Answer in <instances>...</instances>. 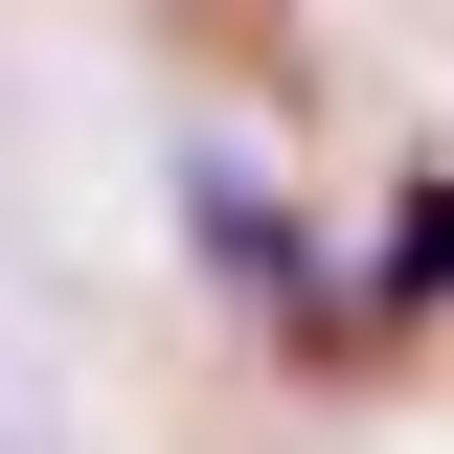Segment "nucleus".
I'll use <instances>...</instances> for the list:
<instances>
[{
    "label": "nucleus",
    "instance_id": "1",
    "mask_svg": "<svg viewBox=\"0 0 454 454\" xmlns=\"http://www.w3.org/2000/svg\"><path fill=\"white\" fill-rule=\"evenodd\" d=\"M182 250H205V295H227L250 340L364 364V273H318V227H295V182L250 160V137H182Z\"/></svg>",
    "mask_w": 454,
    "mask_h": 454
},
{
    "label": "nucleus",
    "instance_id": "2",
    "mask_svg": "<svg viewBox=\"0 0 454 454\" xmlns=\"http://www.w3.org/2000/svg\"><path fill=\"white\" fill-rule=\"evenodd\" d=\"M409 318H454V160H409L387 250H364V340H409Z\"/></svg>",
    "mask_w": 454,
    "mask_h": 454
}]
</instances>
